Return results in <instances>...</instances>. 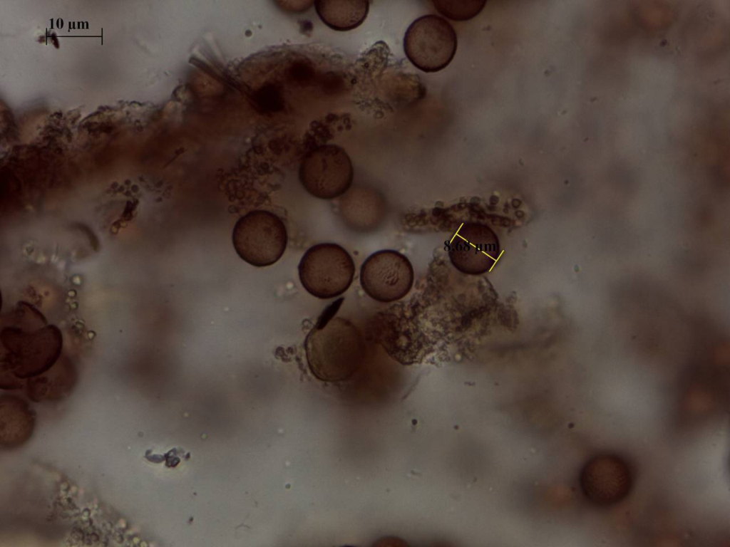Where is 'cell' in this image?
<instances>
[{
    "label": "cell",
    "mask_w": 730,
    "mask_h": 547,
    "mask_svg": "<svg viewBox=\"0 0 730 547\" xmlns=\"http://www.w3.org/2000/svg\"><path fill=\"white\" fill-rule=\"evenodd\" d=\"M1 330V388L21 389L51 369L63 355L61 330L26 302L6 317Z\"/></svg>",
    "instance_id": "obj_1"
},
{
    "label": "cell",
    "mask_w": 730,
    "mask_h": 547,
    "mask_svg": "<svg viewBox=\"0 0 730 547\" xmlns=\"http://www.w3.org/2000/svg\"><path fill=\"white\" fill-rule=\"evenodd\" d=\"M304 348L308 366L317 379L344 381L358 370L364 345L357 328L341 317L324 319L307 335Z\"/></svg>",
    "instance_id": "obj_2"
},
{
    "label": "cell",
    "mask_w": 730,
    "mask_h": 547,
    "mask_svg": "<svg viewBox=\"0 0 730 547\" xmlns=\"http://www.w3.org/2000/svg\"><path fill=\"white\" fill-rule=\"evenodd\" d=\"M298 271L301 283L311 295L328 299L340 296L350 287L355 265L351 255L340 245L322 243L305 252Z\"/></svg>",
    "instance_id": "obj_3"
},
{
    "label": "cell",
    "mask_w": 730,
    "mask_h": 547,
    "mask_svg": "<svg viewBox=\"0 0 730 547\" xmlns=\"http://www.w3.org/2000/svg\"><path fill=\"white\" fill-rule=\"evenodd\" d=\"M232 243L238 256L256 267L270 266L283 255L287 231L281 219L266 210H255L236 222Z\"/></svg>",
    "instance_id": "obj_4"
},
{
    "label": "cell",
    "mask_w": 730,
    "mask_h": 547,
    "mask_svg": "<svg viewBox=\"0 0 730 547\" xmlns=\"http://www.w3.org/2000/svg\"><path fill=\"white\" fill-rule=\"evenodd\" d=\"M457 45L453 27L445 19L435 14L416 19L406 30L403 41L408 60L426 73L445 68L455 56Z\"/></svg>",
    "instance_id": "obj_5"
},
{
    "label": "cell",
    "mask_w": 730,
    "mask_h": 547,
    "mask_svg": "<svg viewBox=\"0 0 730 547\" xmlns=\"http://www.w3.org/2000/svg\"><path fill=\"white\" fill-rule=\"evenodd\" d=\"M354 167L346 152L334 145H322L303 158L299 179L304 189L318 199L330 200L345 194L352 184Z\"/></svg>",
    "instance_id": "obj_6"
},
{
    "label": "cell",
    "mask_w": 730,
    "mask_h": 547,
    "mask_svg": "<svg viewBox=\"0 0 730 547\" xmlns=\"http://www.w3.org/2000/svg\"><path fill=\"white\" fill-rule=\"evenodd\" d=\"M581 491L592 504L606 507L623 501L631 492L634 473L622 457L602 453L589 459L579 476Z\"/></svg>",
    "instance_id": "obj_7"
},
{
    "label": "cell",
    "mask_w": 730,
    "mask_h": 547,
    "mask_svg": "<svg viewBox=\"0 0 730 547\" xmlns=\"http://www.w3.org/2000/svg\"><path fill=\"white\" fill-rule=\"evenodd\" d=\"M414 280L413 266L401 253L391 249L374 252L360 270L362 288L373 299L383 303L396 301L411 291Z\"/></svg>",
    "instance_id": "obj_8"
},
{
    "label": "cell",
    "mask_w": 730,
    "mask_h": 547,
    "mask_svg": "<svg viewBox=\"0 0 730 547\" xmlns=\"http://www.w3.org/2000/svg\"><path fill=\"white\" fill-rule=\"evenodd\" d=\"M497 235L488 225L479 222L463 224L448 247L452 264L461 273L480 275L488 272L499 257Z\"/></svg>",
    "instance_id": "obj_9"
},
{
    "label": "cell",
    "mask_w": 730,
    "mask_h": 547,
    "mask_svg": "<svg viewBox=\"0 0 730 547\" xmlns=\"http://www.w3.org/2000/svg\"><path fill=\"white\" fill-rule=\"evenodd\" d=\"M36 413L23 399L11 395L0 398V444L11 449L24 445L33 434Z\"/></svg>",
    "instance_id": "obj_10"
},
{
    "label": "cell",
    "mask_w": 730,
    "mask_h": 547,
    "mask_svg": "<svg viewBox=\"0 0 730 547\" xmlns=\"http://www.w3.org/2000/svg\"><path fill=\"white\" fill-rule=\"evenodd\" d=\"M77 382V372L73 361L62 355L57 363L46 373L28 380L26 391L35 402H58L67 398Z\"/></svg>",
    "instance_id": "obj_11"
},
{
    "label": "cell",
    "mask_w": 730,
    "mask_h": 547,
    "mask_svg": "<svg viewBox=\"0 0 730 547\" xmlns=\"http://www.w3.org/2000/svg\"><path fill=\"white\" fill-rule=\"evenodd\" d=\"M315 9L322 21L336 31H349L359 26L366 19L368 1H315Z\"/></svg>",
    "instance_id": "obj_12"
},
{
    "label": "cell",
    "mask_w": 730,
    "mask_h": 547,
    "mask_svg": "<svg viewBox=\"0 0 730 547\" xmlns=\"http://www.w3.org/2000/svg\"><path fill=\"white\" fill-rule=\"evenodd\" d=\"M432 2L440 14L457 21L476 16L486 4V1L480 0H436Z\"/></svg>",
    "instance_id": "obj_13"
},
{
    "label": "cell",
    "mask_w": 730,
    "mask_h": 547,
    "mask_svg": "<svg viewBox=\"0 0 730 547\" xmlns=\"http://www.w3.org/2000/svg\"><path fill=\"white\" fill-rule=\"evenodd\" d=\"M349 194H346L343 199H341L340 207H341V209L340 212H341V214L347 212L351 213L352 212L356 213L360 210V212L356 217H363V223L365 224V229H367L366 225L368 223H371L372 226L373 222L371 220L374 219V217H376L377 214H379L376 212V209L379 207L376 206L379 203L377 195L376 196L375 194L372 193H368L366 194H361L360 197L361 199L360 202L358 194L354 196L351 192Z\"/></svg>",
    "instance_id": "obj_14"
}]
</instances>
